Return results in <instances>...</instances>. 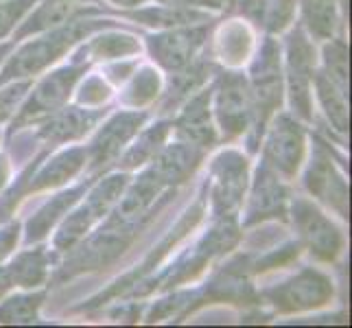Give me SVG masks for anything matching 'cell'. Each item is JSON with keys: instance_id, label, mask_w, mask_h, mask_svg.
Wrapping results in <instances>:
<instances>
[{"instance_id": "cell-1", "label": "cell", "mask_w": 352, "mask_h": 328, "mask_svg": "<svg viewBox=\"0 0 352 328\" xmlns=\"http://www.w3.org/2000/svg\"><path fill=\"white\" fill-rule=\"evenodd\" d=\"M96 27L94 20L88 22H70V27L53 31L48 38H42L33 44H27L22 51L11 59L9 66L5 68L0 83L7 81L9 77H24V75H33V72L42 70L51 62H55L57 57H62V53L70 44H75L81 35H86Z\"/></svg>"}, {"instance_id": "cell-2", "label": "cell", "mask_w": 352, "mask_h": 328, "mask_svg": "<svg viewBox=\"0 0 352 328\" xmlns=\"http://www.w3.org/2000/svg\"><path fill=\"white\" fill-rule=\"evenodd\" d=\"M294 221L300 230L302 241L307 248L322 261H335L337 254L344 248V239L339 230L329 221L313 204L298 199L294 206Z\"/></svg>"}, {"instance_id": "cell-3", "label": "cell", "mask_w": 352, "mask_h": 328, "mask_svg": "<svg viewBox=\"0 0 352 328\" xmlns=\"http://www.w3.org/2000/svg\"><path fill=\"white\" fill-rule=\"evenodd\" d=\"M331 294L333 287L320 272L305 270L296 278H291L289 283L272 289L267 298L283 311H302L324 305L331 298Z\"/></svg>"}, {"instance_id": "cell-4", "label": "cell", "mask_w": 352, "mask_h": 328, "mask_svg": "<svg viewBox=\"0 0 352 328\" xmlns=\"http://www.w3.org/2000/svg\"><path fill=\"white\" fill-rule=\"evenodd\" d=\"M254 112V99L248 88V81L236 72H230L217 90V116L228 136L245 131L250 114Z\"/></svg>"}, {"instance_id": "cell-5", "label": "cell", "mask_w": 352, "mask_h": 328, "mask_svg": "<svg viewBox=\"0 0 352 328\" xmlns=\"http://www.w3.org/2000/svg\"><path fill=\"white\" fill-rule=\"evenodd\" d=\"M305 155V136L302 129L291 118L283 116L274 125L270 138L265 142V160L270 168L287 177L296 175L298 166Z\"/></svg>"}, {"instance_id": "cell-6", "label": "cell", "mask_w": 352, "mask_h": 328, "mask_svg": "<svg viewBox=\"0 0 352 328\" xmlns=\"http://www.w3.org/2000/svg\"><path fill=\"white\" fill-rule=\"evenodd\" d=\"M289 86H291V101L298 109L300 116L309 118L311 116V103H309V86L313 79V64H315V53L311 42L305 38L302 31H294L289 35Z\"/></svg>"}, {"instance_id": "cell-7", "label": "cell", "mask_w": 352, "mask_h": 328, "mask_svg": "<svg viewBox=\"0 0 352 328\" xmlns=\"http://www.w3.org/2000/svg\"><path fill=\"white\" fill-rule=\"evenodd\" d=\"M243 190H245V160L236 153L221 155L214 166V208L230 215L241 204Z\"/></svg>"}, {"instance_id": "cell-8", "label": "cell", "mask_w": 352, "mask_h": 328, "mask_svg": "<svg viewBox=\"0 0 352 328\" xmlns=\"http://www.w3.org/2000/svg\"><path fill=\"white\" fill-rule=\"evenodd\" d=\"M252 99H256V107L261 114V123L274 112V107L280 103V64H278V48L267 42L261 53L256 66H254V92Z\"/></svg>"}, {"instance_id": "cell-9", "label": "cell", "mask_w": 352, "mask_h": 328, "mask_svg": "<svg viewBox=\"0 0 352 328\" xmlns=\"http://www.w3.org/2000/svg\"><path fill=\"white\" fill-rule=\"evenodd\" d=\"M307 186L313 195H318L326 204H331L333 208H337L346 217L348 212V186L344 177L337 173V168L333 166V160L326 155L322 149L315 153L311 168L307 173Z\"/></svg>"}, {"instance_id": "cell-10", "label": "cell", "mask_w": 352, "mask_h": 328, "mask_svg": "<svg viewBox=\"0 0 352 328\" xmlns=\"http://www.w3.org/2000/svg\"><path fill=\"white\" fill-rule=\"evenodd\" d=\"M204 29L168 31L149 40L153 57L166 68H182L190 62V57L204 42Z\"/></svg>"}, {"instance_id": "cell-11", "label": "cell", "mask_w": 352, "mask_h": 328, "mask_svg": "<svg viewBox=\"0 0 352 328\" xmlns=\"http://www.w3.org/2000/svg\"><path fill=\"white\" fill-rule=\"evenodd\" d=\"M77 77H79L77 68H66V70L53 72L51 77H46L38 86V90H35L33 99H31L29 107L24 109L20 120H29L40 114L53 112L55 107H59L68 99V94H70L72 86H75Z\"/></svg>"}, {"instance_id": "cell-12", "label": "cell", "mask_w": 352, "mask_h": 328, "mask_svg": "<svg viewBox=\"0 0 352 328\" xmlns=\"http://www.w3.org/2000/svg\"><path fill=\"white\" fill-rule=\"evenodd\" d=\"M199 157L201 153L195 149V144H173V147L160 153L151 173L160 184H177V182H184L192 173Z\"/></svg>"}, {"instance_id": "cell-13", "label": "cell", "mask_w": 352, "mask_h": 328, "mask_svg": "<svg viewBox=\"0 0 352 328\" xmlns=\"http://www.w3.org/2000/svg\"><path fill=\"white\" fill-rule=\"evenodd\" d=\"M157 188H160V182L153 177V173L142 175L116 206L114 217H112V226L125 228V226L136 223L138 219L147 212L153 197L157 195Z\"/></svg>"}, {"instance_id": "cell-14", "label": "cell", "mask_w": 352, "mask_h": 328, "mask_svg": "<svg viewBox=\"0 0 352 328\" xmlns=\"http://www.w3.org/2000/svg\"><path fill=\"white\" fill-rule=\"evenodd\" d=\"M142 118H144L142 114H118L114 120H110L92 144L94 162L103 164L110 160V157H114L120 151V147L133 136V131L138 129Z\"/></svg>"}, {"instance_id": "cell-15", "label": "cell", "mask_w": 352, "mask_h": 328, "mask_svg": "<svg viewBox=\"0 0 352 328\" xmlns=\"http://www.w3.org/2000/svg\"><path fill=\"white\" fill-rule=\"evenodd\" d=\"M285 197L287 193L280 182H278L276 173L270 166H263L256 175V184H254L252 201H250V219L283 212Z\"/></svg>"}, {"instance_id": "cell-16", "label": "cell", "mask_w": 352, "mask_h": 328, "mask_svg": "<svg viewBox=\"0 0 352 328\" xmlns=\"http://www.w3.org/2000/svg\"><path fill=\"white\" fill-rule=\"evenodd\" d=\"M241 11L267 31H280L291 20V0H243Z\"/></svg>"}, {"instance_id": "cell-17", "label": "cell", "mask_w": 352, "mask_h": 328, "mask_svg": "<svg viewBox=\"0 0 352 328\" xmlns=\"http://www.w3.org/2000/svg\"><path fill=\"white\" fill-rule=\"evenodd\" d=\"M177 127L192 144H210L214 140V129L210 127L208 116V94H201L195 101H190L186 112L179 116Z\"/></svg>"}, {"instance_id": "cell-18", "label": "cell", "mask_w": 352, "mask_h": 328, "mask_svg": "<svg viewBox=\"0 0 352 328\" xmlns=\"http://www.w3.org/2000/svg\"><path fill=\"white\" fill-rule=\"evenodd\" d=\"M125 245H127V241L123 237H116L114 232H101L96 239H92L88 245H83V250L77 254L75 265L79 270L105 265L107 261H112L118 252H123Z\"/></svg>"}, {"instance_id": "cell-19", "label": "cell", "mask_w": 352, "mask_h": 328, "mask_svg": "<svg viewBox=\"0 0 352 328\" xmlns=\"http://www.w3.org/2000/svg\"><path fill=\"white\" fill-rule=\"evenodd\" d=\"M92 118L94 116L81 112V109H77V107H68V109H64V112H59L55 118H51V123L44 127L42 136L48 142H62V140L77 138L88 129Z\"/></svg>"}, {"instance_id": "cell-20", "label": "cell", "mask_w": 352, "mask_h": 328, "mask_svg": "<svg viewBox=\"0 0 352 328\" xmlns=\"http://www.w3.org/2000/svg\"><path fill=\"white\" fill-rule=\"evenodd\" d=\"M315 88H318L320 101L329 114L331 123L335 125V129L346 131L348 129V103H346V92L339 90L335 83L326 77V75H318L315 77Z\"/></svg>"}, {"instance_id": "cell-21", "label": "cell", "mask_w": 352, "mask_h": 328, "mask_svg": "<svg viewBox=\"0 0 352 328\" xmlns=\"http://www.w3.org/2000/svg\"><path fill=\"white\" fill-rule=\"evenodd\" d=\"M307 27L318 38H331L337 24V5L335 0H302Z\"/></svg>"}, {"instance_id": "cell-22", "label": "cell", "mask_w": 352, "mask_h": 328, "mask_svg": "<svg viewBox=\"0 0 352 328\" xmlns=\"http://www.w3.org/2000/svg\"><path fill=\"white\" fill-rule=\"evenodd\" d=\"M79 11V5H72L70 0H53V3L42 5L35 16L29 20V24L20 31V35H27L31 31H42V29H51L57 24H64L70 20Z\"/></svg>"}, {"instance_id": "cell-23", "label": "cell", "mask_w": 352, "mask_h": 328, "mask_svg": "<svg viewBox=\"0 0 352 328\" xmlns=\"http://www.w3.org/2000/svg\"><path fill=\"white\" fill-rule=\"evenodd\" d=\"M7 276L11 283L22 285V287H33L40 285L46 276V261L42 252H29L22 254L14 261V265L7 270Z\"/></svg>"}, {"instance_id": "cell-24", "label": "cell", "mask_w": 352, "mask_h": 328, "mask_svg": "<svg viewBox=\"0 0 352 328\" xmlns=\"http://www.w3.org/2000/svg\"><path fill=\"white\" fill-rule=\"evenodd\" d=\"M324 62H326V72L335 86L346 92L348 90V48L342 40H333L324 48ZM348 94V92H346Z\"/></svg>"}, {"instance_id": "cell-25", "label": "cell", "mask_w": 352, "mask_h": 328, "mask_svg": "<svg viewBox=\"0 0 352 328\" xmlns=\"http://www.w3.org/2000/svg\"><path fill=\"white\" fill-rule=\"evenodd\" d=\"M42 302V296H33V298H11L7 300L3 307H0V322L5 324H24V322H33L38 307Z\"/></svg>"}, {"instance_id": "cell-26", "label": "cell", "mask_w": 352, "mask_h": 328, "mask_svg": "<svg viewBox=\"0 0 352 328\" xmlns=\"http://www.w3.org/2000/svg\"><path fill=\"white\" fill-rule=\"evenodd\" d=\"M77 195H79V190H70V193H66V195H59L53 204H48L46 208H42L38 212V217L31 219V226H29L31 239H38V237L46 234V230L55 223V219L59 217V212H64L68 206L77 199Z\"/></svg>"}, {"instance_id": "cell-27", "label": "cell", "mask_w": 352, "mask_h": 328, "mask_svg": "<svg viewBox=\"0 0 352 328\" xmlns=\"http://www.w3.org/2000/svg\"><path fill=\"white\" fill-rule=\"evenodd\" d=\"M79 166H81V160L77 153H68V155L57 157V160H53V164H48L38 175L35 186H51V184H57V182H64L66 177L75 173Z\"/></svg>"}, {"instance_id": "cell-28", "label": "cell", "mask_w": 352, "mask_h": 328, "mask_svg": "<svg viewBox=\"0 0 352 328\" xmlns=\"http://www.w3.org/2000/svg\"><path fill=\"white\" fill-rule=\"evenodd\" d=\"M133 18H140L147 24H184L190 20L201 18L197 11H184V7H171V9H147Z\"/></svg>"}, {"instance_id": "cell-29", "label": "cell", "mask_w": 352, "mask_h": 328, "mask_svg": "<svg viewBox=\"0 0 352 328\" xmlns=\"http://www.w3.org/2000/svg\"><path fill=\"white\" fill-rule=\"evenodd\" d=\"M166 133V127L160 125L157 129H151L149 133H144V138L140 140V144H136L125 157V164L127 166H133V164H140L144 157H149L155 149H157V142H160L164 138Z\"/></svg>"}, {"instance_id": "cell-30", "label": "cell", "mask_w": 352, "mask_h": 328, "mask_svg": "<svg viewBox=\"0 0 352 328\" xmlns=\"http://www.w3.org/2000/svg\"><path fill=\"white\" fill-rule=\"evenodd\" d=\"M29 90V83H14L5 90H0V120H5L16 112V107L24 99V94Z\"/></svg>"}, {"instance_id": "cell-31", "label": "cell", "mask_w": 352, "mask_h": 328, "mask_svg": "<svg viewBox=\"0 0 352 328\" xmlns=\"http://www.w3.org/2000/svg\"><path fill=\"white\" fill-rule=\"evenodd\" d=\"M33 0H14V3H5L0 5V38L14 27V22L29 9Z\"/></svg>"}, {"instance_id": "cell-32", "label": "cell", "mask_w": 352, "mask_h": 328, "mask_svg": "<svg viewBox=\"0 0 352 328\" xmlns=\"http://www.w3.org/2000/svg\"><path fill=\"white\" fill-rule=\"evenodd\" d=\"M16 239H18V228H11V230H5V232H0V259H3L5 254L11 250Z\"/></svg>"}, {"instance_id": "cell-33", "label": "cell", "mask_w": 352, "mask_h": 328, "mask_svg": "<svg viewBox=\"0 0 352 328\" xmlns=\"http://www.w3.org/2000/svg\"><path fill=\"white\" fill-rule=\"evenodd\" d=\"M166 7H195V5H204V3H210V0H160Z\"/></svg>"}, {"instance_id": "cell-34", "label": "cell", "mask_w": 352, "mask_h": 328, "mask_svg": "<svg viewBox=\"0 0 352 328\" xmlns=\"http://www.w3.org/2000/svg\"><path fill=\"white\" fill-rule=\"evenodd\" d=\"M9 287V276H7V272H0V294Z\"/></svg>"}, {"instance_id": "cell-35", "label": "cell", "mask_w": 352, "mask_h": 328, "mask_svg": "<svg viewBox=\"0 0 352 328\" xmlns=\"http://www.w3.org/2000/svg\"><path fill=\"white\" fill-rule=\"evenodd\" d=\"M112 3H116V5H125V7H129V5H140V3H144V0H112Z\"/></svg>"}, {"instance_id": "cell-36", "label": "cell", "mask_w": 352, "mask_h": 328, "mask_svg": "<svg viewBox=\"0 0 352 328\" xmlns=\"http://www.w3.org/2000/svg\"><path fill=\"white\" fill-rule=\"evenodd\" d=\"M7 48L9 46H0V57H3V53H7Z\"/></svg>"}]
</instances>
